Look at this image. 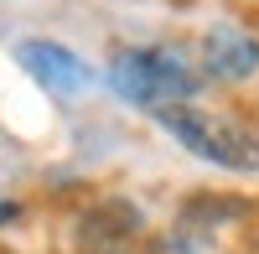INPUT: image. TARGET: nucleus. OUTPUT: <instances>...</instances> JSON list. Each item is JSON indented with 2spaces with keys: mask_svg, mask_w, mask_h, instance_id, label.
I'll list each match as a JSON object with an SVG mask.
<instances>
[{
  "mask_svg": "<svg viewBox=\"0 0 259 254\" xmlns=\"http://www.w3.org/2000/svg\"><path fill=\"white\" fill-rule=\"evenodd\" d=\"M114 94L145 109H166V104H187L197 94V68L187 62L182 47H135L109 62Z\"/></svg>",
  "mask_w": 259,
  "mask_h": 254,
  "instance_id": "obj_2",
  "label": "nucleus"
},
{
  "mask_svg": "<svg viewBox=\"0 0 259 254\" xmlns=\"http://www.w3.org/2000/svg\"><path fill=\"white\" fill-rule=\"evenodd\" d=\"M16 57H21V68H26L41 89H52V94L89 89V62L78 52H68V47H57V41H21Z\"/></svg>",
  "mask_w": 259,
  "mask_h": 254,
  "instance_id": "obj_5",
  "label": "nucleus"
},
{
  "mask_svg": "<svg viewBox=\"0 0 259 254\" xmlns=\"http://www.w3.org/2000/svg\"><path fill=\"white\" fill-rule=\"evenodd\" d=\"M249 254H259V239H254V244H249Z\"/></svg>",
  "mask_w": 259,
  "mask_h": 254,
  "instance_id": "obj_7",
  "label": "nucleus"
},
{
  "mask_svg": "<svg viewBox=\"0 0 259 254\" xmlns=\"http://www.w3.org/2000/svg\"><path fill=\"white\" fill-rule=\"evenodd\" d=\"M197 68L218 83H239L249 73H259V36H249L244 26H212L197 41Z\"/></svg>",
  "mask_w": 259,
  "mask_h": 254,
  "instance_id": "obj_4",
  "label": "nucleus"
},
{
  "mask_svg": "<svg viewBox=\"0 0 259 254\" xmlns=\"http://www.w3.org/2000/svg\"><path fill=\"white\" fill-rule=\"evenodd\" d=\"M156 119L192 156H202L212 166H228V172H259V135L244 130L239 119L197 109V104H166V109H156Z\"/></svg>",
  "mask_w": 259,
  "mask_h": 254,
  "instance_id": "obj_1",
  "label": "nucleus"
},
{
  "mask_svg": "<svg viewBox=\"0 0 259 254\" xmlns=\"http://www.w3.org/2000/svg\"><path fill=\"white\" fill-rule=\"evenodd\" d=\"M145 218L135 202H99L83 207L73 223V254H140Z\"/></svg>",
  "mask_w": 259,
  "mask_h": 254,
  "instance_id": "obj_3",
  "label": "nucleus"
},
{
  "mask_svg": "<svg viewBox=\"0 0 259 254\" xmlns=\"http://www.w3.org/2000/svg\"><path fill=\"white\" fill-rule=\"evenodd\" d=\"M0 254H6V249H0Z\"/></svg>",
  "mask_w": 259,
  "mask_h": 254,
  "instance_id": "obj_8",
  "label": "nucleus"
},
{
  "mask_svg": "<svg viewBox=\"0 0 259 254\" xmlns=\"http://www.w3.org/2000/svg\"><path fill=\"white\" fill-rule=\"evenodd\" d=\"M140 254H212V239L192 234V228H177V234H161V239H150Z\"/></svg>",
  "mask_w": 259,
  "mask_h": 254,
  "instance_id": "obj_6",
  "label": "nucleus"
}]
</instances>
